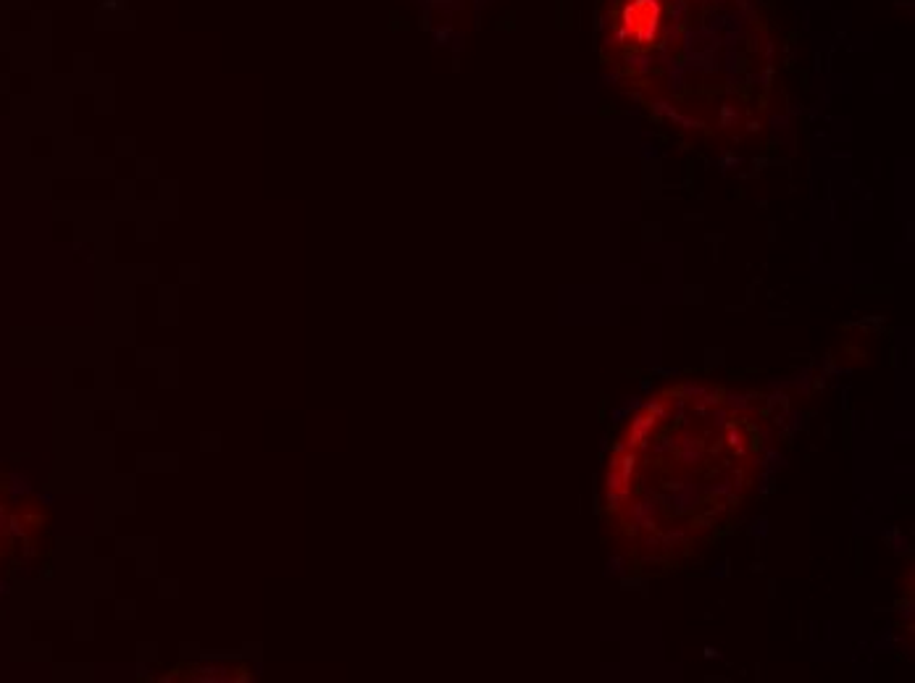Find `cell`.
Wrapping results in <instances>:
<instances>
[{
	"label": "cell",
	"instance_id": "cell-2",
	"mask_svg": "<svg viewBox=\"0 0 915 683\" xmlns=\"http://www.w3.org/2000/svg\"><path fill=\"white\" fill-rule=\"evenodd\" d=\"M671 487H674V494L668 497V505L674 508V512H686V510L697 508V487L692 481L671 484Z\"/></svg>",
	"mask_w": 915,
	"mask_h": 683
},
{
	"label": "cell",
	"instance_id": "cell-4",
	"mask_svg": "<svg viewBox=\"0 0 915 683\" xmlns=\"http://www.w3.org/2000/svg\"><path fill=\"white\" fill-rule=\"evenodd\" d=\"M658 499H653L650 502V497L644 499V502H637V505H632V510H629V521L637 526V529H653L655 523H653V515L658 512V505H655Z\"/></svg>",
	"mask_w": 915,
	"mask_h": 683
},
{
	"label": "cell",
	"instance_id": "cell-9",
	"mask_svg": "<svg viewBox=\"0 0 915 683\" xmlns=\"http://www.w3.org/2000/svg\"><path fill=\"white\" fill-rule=\"evenodd\" d=\"M713 421L718 423V426H726V412H723V410L716 412V410H713Z\"/></svg>",
	"mask_w": 915,
	"mask_h": 683
},
{
	"label": "cell",
	"instance_id": "cell-6",
	"mask_svg": "<svg viewBox=\"0 0 915 683\" xmlns=\"http://www.w3.org/2000/svg\"><path fill=\"white\" fill-rule=\"evenodd\" d=\"M729 405L731 410H750V402L744 394H729Z\"/></svg>",
	"mask_w": 915,
	"mask_h": 683
},
{
	"label": "cell",
	"instance_id": "cell-3",
	"mask_svg": "<svg viewBox=\"0 0 915 683\" xmlns=\"http://www.w3.org/2000/svg\"><path fill=\"white\" fill-rule=\"evenodd\" d=\"M655 421H658L655 415H639V418L632 423V431H629V436H626V445L632 447V450L647 445V439H650V434H653V429H655Z\"/></svg>",
	"mask_w": 915,
	"mask_h": 683
},
{
	"label": "cell",
	"instance_id": "cell-7",
	"mask_svg": "<svg viewBox=\"0 0 915 683\" xmlns=\"http://www.w3.org/2000/svg\"><path fill=\"white\" fill-rule=\"evenodd\" d=\"M729 445L731 447H739V452H744V450H742V447H744V436H742V431L731 429V431H729Z\"/></svg>",
	"mask_w": 915,
	"mask_h": 683
},
{
	"label": "cell",
	"instance_id": "cell-5",
	"mask_svg": "<svg viewBox=\"0 0 915 683\" xmlns=\"http://www.w3.org/2000/svg\"><path fill=\"white\" fill-rule=\"evenodd\" d=\"M679 460H681L684 466H697L700 460H702V445H700V439H695V436H684V439L679 442Z\"/></svg>",
	"mask_w": 915,
	"mask_h": 683
},
{
	"label": "cell",
	"instance_id": "cell-8",
	"mask_svg": "<svg viewBox=\"0 0 915 683\" xmlns=\"http://www.w3.org/2000/svg\"><path fill=\"white\" fill-rule=\"evenodd\" d=\"M608 568H610V573H618V575H621V573H623V560H610Z\"/></svg>",
	"mask_w": 915,
	"mask_h": 683
},
{
	"label": "cell",
	"instance_id": "cell-1",
	"mask_svg": "<svg viewBox=\"0 0 915 683\" xmlns=\"http://www.w3.org/2000/svg\"><path fill=\"white\" fill-rule=\"evenodd\" d=\"M660 27V8L655 0H632L623 11V29L634 43H650Z\"/></svg>",
	"mask_w": 915,
	"mask_h": 683
}]
</instances>
